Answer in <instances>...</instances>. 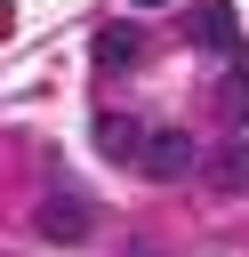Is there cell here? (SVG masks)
<instances>
[{
  "label": "cell",
  "mask_w": 249,
  "mask_h": 257,
  "mask_svg": "<svg viewBox=\"0 0 249 257\" xmlns=\"http://www.w3.org/2000/svg\"><path fill=\"white\" fill-rule=\"evenodd\" d=\"M40 241H88L96 233V209H88V193H72V185H48V201H40Z\"/></svg>",
  "instance_id": "1"
},
{
  "label": "cell",
  "mask_w": 249,
  "mask_h": 257,
  "mask_svg": "<svg viewBox=\"0 0 249 257\" xmlns=\"http://www.w3.org/2000/svg\"><path fill=\"white\" fill-rule=\"evenodd\" d=\"M137 169H145V177H161V185H177V177H193V169H201V145H193L185 128H153Z\"/></svg>",
  "instance_id": "2"
},
{
  "label": "cell",
  "mask_w": 249,
  "mask_h": 257,
  "mask_svg": "<svg viewBox=\"0 0 249 257\" xmlns=\"http://www.w3.org/2000/svg\"><path fill=\"white\" fill-rule=\"evenodd\" d=\"M185 32H193V40H201V48H217V56H241V48H249V40H241V24H233V8H225V0H201V8H193V16H185Z\"/></svg>",
  "instance_id": "3"
},
{
  "label": "cell",
  "mask_w": 249,
  "mask_h": 257,
  "mask_svg": "<svg viewBox=\"0 0 249 257\" xmlns=\"http://www.w3.org/2000/svg\"><path fill=\"white\" fill-rule=\"evenodd\" d=\"M137 56H145V32H137V24H104V32H96V64H104V72H129Z\"/></svg>",
  "instance_id": "4"
},
{
  "label": "cell",
  "mask_w": 249,
  "mask_h": 257,
  "mask_svg": "<svg viewBox=\"0 0 249 257\" xmlns=\"http://www.w3.org/2000/svg\"><path fill=\"white\" fill-rule=\"evenodd\" d=\"M96 145L104 153H120V161H145V137H137V120L120 112V120H96Z\"/></svg>",
  "instance_id": "5"
},
{
  "label": "cell",
  "mask_w": 249,
  "mask_h": 257,
  "mask_svg": "<svg viewBox=\"0 0 249 257\" xmlns=\"http://www.w3.org/2000/svg\"><path fill=\"white\" fill-rule=\"evenodd\" d=\"M209 185H217V193H241V185H249V145H225V153L209 161Z\"/></svg>",
  "instance_id": "6"
},
{
  "label": "cell",
  "mask_w": 249,
  "mask_h": 257,
  "mask_svg": "<svg viewBox=\"0 0 249 257\" xmlns=\"http://www.w3.org/2000/svg\"><path fill=\"white\" fill-rule=\"evenodd\" d=\"M225 120H249V48L233 56V80H225Z\"/></svg>",
  "instance_id": "7"
},
{
  "label": "cell",
  "mask_w": 249,
  "mask_h": 257,
  "mask_svg": "<svg viewBox=\"0 0 249 257\" xmlns=\"http://www.w3.org/2000/svg\"><path fill=\"white\" fill-rule=\"evenodd\" d=\"M137 8H161V0H137Z\"/></svg>",
  "instance_id": "8"
}]
</instances>
